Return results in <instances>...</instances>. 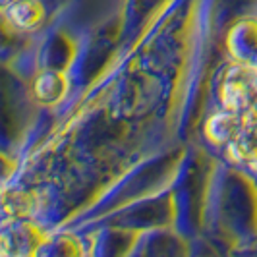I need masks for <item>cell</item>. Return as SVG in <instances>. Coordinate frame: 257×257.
I'll return each instance as SVG.
<instances>
[{
	"mask_svg": "<svg viewBox=\"0 0 257 257\" xmlns=\"http://www.w3.org/2000/svg\"><path fill=\"white\" fill-rule=\"evenodd\" d=\"M226 45L236 64L257 72V20H244L232 27Z\"/></svg>",
	"mask_w": 257,
	"mask_h": 257,
	"instance_id": "obj_1",
	"label": "cell"
},
{
	"mask_svg": "<svg viewBox=\"0 0 257 257\" xmlns=\"http://www.w3.org/2000/svg\"><path fill=\"white\" fill-rule=\"evenodd\" d=\"M4 18L20 31H31L43 22L45 10L37 0H14L4 10Z\"/></svg>",
	"mask_w": 257,
	"mask_h": 257,
	"instance_id": "obj_2",
	"label": "cell"
},
{
	"mask_svg": "<svg viewBox=\"0 0 257 257\" xmlns=\"http://www.w3.org/2000/svg\"><path fill=\"white\" fill-rule=\"evenodd\" d=\"M66 89H68L66 76L60 72H45L33 81V93H35L37 101H41L47 106L60 103Z\"/></svg>",
	"mask_w": 257,
	"mask_h": 257,
	"instance_id": "obj_3",
	"label": "cell"
},
{
	"mask_svg": "<svg viewBox=\"0 0 257 257\" xmlns=\"http://www.w3.org/2000/svg\"><path fill=\"white\" fill-rule=\"evenodd\" d=\"M37 257H83V245L74 236H58L47 240Z\"/></svg>",
	"mask_w": 257,
	"mask_h": 257,
	"instance_id": "obj_4",
	"label": "cell"
}]
</instances>
